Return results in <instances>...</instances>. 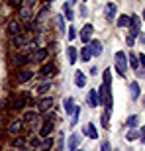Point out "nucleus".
I'll return each instance as SVG.
<instances>
[{"mask_svg": "<svg viewBox=\"0 0 145 151\" xmlns=\"http://www.w3.org/2000/svg\"><path fill=\"white\" fill-rule=\"evenodd\" d=\"M34 77V73L29 71V69H18V75H16V83L18 84H24V83H28L29 78Z\"/></svg>", "mask_w": 145, "mask_h": 151, "instance_id": "obj_5", "label": "nucleus"}, {"mask_svg": "<svg viewBox=\"0 0 145 151\" xmlns=\"http://www.w3.org/2000/svg\"><path fill=\"white\" fill-rule=\"evenodd\" d=\"M78 143H80V135H78V134H72L71 137H69V151H77Z\"/></svg>", "mask_w": 145, "mask_h": 151, "instance_id": "obj_15", "label": "nucleus"}, {"mask_svg": "<svg viewBox=\"0 0 145 151\" xmlns=\"http://www.w3.org/2000/svg\"><path fill=\"white\" fill-rule=\"evenodd\" d=\"M8 4H10L12 8H18V10H20L24 6V0H8Z\"/></svg>", "mask_w": 145, "mask_h": 151, "instance_id": "obj_38", "label": "nucleus"}, {"mask_svg": "<svg viewBox=\"0 0 145 151\" xmlns=\"http://www.w3.org/2000/svg\"><path fill=\"white\" fill-rule=\"evenodd\" d=\"M129 22H131V16H126V14H122V16L118 18V26H120V28H128L129 26Z\"/></svg>", "mask_w": 145, "mask_h": 151, "instance_id": "obj_24", "label": "nucleus"}, {"mask_svg": "<svg viewBox=\"0 0 145 151\" xmlns=\"http://www.w3.org/2000/svg\"><path fill=\"white\" fill-rule=\"evenodd\" d=\"M12 147H16V149H24V147H28V141H26V137H16L14 143H12Z\"/></svg>", "mask_w": 145, "mask_h": 151, "instance_id": "obj_25", "label": "nucleus"}, {"mask_svg": "<svg viewBox=\"0 0 145 151\" xmlns=\"http://www.w3.org/2000/svg\"><path fill=\"white\" fill-rule=\"evenodd\" d=\"M63 12H65V18H67L69 22H72V18H75V14H72L71 2H65V4H63Z\"/></svg>", "mask_w": 145, "mask_h": 151, "instance_id": "obj_23", "label": "nucleus"}, {"mask_svg": "<svg viewBox=\"0 0 145 151\" xmlns=\"http://www.w3.org/2000/svg\"><path fill=\"white\" fill-rule=\"evenodd\" d=\"M100 151H112V145H110V141H102V145H100Z\"/></svg>", "mask_w": 145, "mask_h": 151, "instance_id": "obj_40", "label": "nucleus"}, {"mask_svg": "<svg viewBox=\"0 0 145 151\" xmlns=\"http://www.w3.org/2000/svg\"><path fill=\"white\" fill-rule=\"evenodd\" d=\"M6 32L10 35H18L20 34V22H10L8 26H6Z\"/></svg>", "mask_w": 145, "mask_h": 151, "instance_id": "obj_19", "label": "nucleus"}, {"mask_svg": "<svg viewBox=\"0 0 145 151\" xmlns=\"http://www.w3.org/2000/svg\"><path fill=\"white\" fill-rule=\"evenodd\" d=\"M49 88H51V83H43V84H39V86H37V92H39V94H45Z\"/></svg>", "mask_w": 145, "mask_h": 151, "instance_id": "obj_37", "label": "nucleus"}, {"mask_svg": "<svg viewBox=\"0 0 145 151\" xmlns=\"http://www.w3.org/2000/svg\"><path fill=\"white\" fill-rule=\"evenodd\" d=\"M100 122H102V126H104V128H108V124H110V110H106V108H104V114L100 116Z\"/></svg>", "mask_w": 145, "mask_h": 151, "instance_id": "obj_32", "label": "nucleus"}, {"mask_svg": "<svg viewBox=\"0 0 145 151\" xmlns=\"http://www.w3.org/2000/svg\"><path fill=\"white\" fill-rule=\"evenodd\" d=\"M137 57H139V65H141V71L145 73V53H139Z\"/></svg>", "mask_w": 145, "mask_h": 151, "instance_id": "obj_41", "label": "nucleus"}, {"mask_svg": "<svg viewBox=\"0 0 145 151\" xmlns=\"http://www.w3.org/2000/svg\"><path fill=\"white\" fill-rule=\"evenodd\" d=\"M77 53H78V51L75 49L72 45H69V47H67V57H69V63H71V65H75V63H77V59H78Z\"/></svg>", "mask_w": 145, "mask_h": 151, "instance_id": "obj_18", "label": "nucleus"}, {"mask_svg": "<svg viewBox=\"0 0 145 151\" xmlns=\"http://www.w3.org/2000/svg\"><path fill=\"white\" fill-rule=\"evenodd\" d=\"M14 45L16 47H24V45H28V43H32V37H29L28 34H18V35H14Z\"/></svg>", "mask_w": 145, "mask_h": 151, "instance_id": "obj_10", "label": "nucleus"}, {"mask_svg": "<svg viewBox=\"0 0 145 151\" xmlns=\"http://www.w3.org/2000/svg\"><path fill=\"white\" fill-rule=\"evenodd\" d=\"M92 32H94V28L90 26V24H86L83 29H80V34H78V39L80 41H84V43L88 45V41H90V35H92Z\"/></svg>", "mask_w": 145, "mask_h": 151, "instance_id": "obj_9", "label": "nucleus"}, {"mask_svg": "<svg viewBox=\"0 0 145 151\" xmlns=\"http://www.w3.org/2000/svg\"><path fill=\"white\" fill-rule=\"evenodd\" d=\"M75 102H72V98H65V110H67L69 116H72V110H75Z\"/></svg>", "mask_w": 145, "mask_h": 151, "instance_id": "obj_30", "label": "nucleus"}, {"mask_svg": "<svg viewBox=\"0 0 145 151\" xmlns=\"http://www.w3.org/2000/svg\"><path fill=\"white\" fill-rule=\"evenodd\" d=\"M116 12H118V6L114 4V2H108V4L104 6V14H106L108 22H114V20H116Z\"/></svg>", "mask_w": 145, "mask_h": 151, "instance_id": "obj_7", "label": "nucleus"}, {"mask_svg": "<svg viewBox=\"0 0 145 151\" xmlns=\"http://www.w3.org/2000/svg\"><path fill=\"white\" fill-rule=\"evenodd\" d=\"M90 51H92V55H100L102 53V43L98 41V39H90Z\"/></svg>", "mask_w": 145, "mask_h": 151, "instance_id": "obj_16", "label": "nucleus"}, {"mask_svg": "<svg viewBox=\"0 0 145 151\" xmlns=\"http://www.w3.org/2000/svg\"><path fill=\"white\" fill-rule=\"evenodd\" d=\"M57 28H59L61 34H65V18H63L61 14H57Z\"/></svg>", "mask_w": 145, "mask_h": 151, "instance_id": "obj_35", "label": "nucleus"}, {"mask_svg": "<svg viewBox=\"0 0 145 151\" xmlns=\"http://www.w3.org/2000/svg\"><path fill=\"white\" fill-rule=\"evenodd\" d=\"M53 128H55V122H53V120H45L43 126H41V129H39V137H49V134L53 132Z\"/></svg>", "mask_w": 145, "mask_h": 151, "instance_id": "obj_8", "label": "nucleus"}, {"mask_svg": "<svg viewBox=\"0 0 145 151\" xmlns=\"http://www.w3.org/2000/svg\"><path fill=\"white\" fill-rule=\"evenodd\" d=\"M83 132H84V134H86V135H88L90 139H96V137H98V132H96V128H94V124H92V122L84 124Z\"/></svg>", "mask_w": 145, "mask_h": 151, "instance_id": "obj_12", "label": "nucleus"}, {"mask_svg": "<svg viewBox=\"0 0 145 151\" xmlns=\"http://www.w3.org/2000/svg\"><path fill=\"white\" fill-rule=\"evenodd\" d=\"M114 61H116V71H118V75H120V77H123V75H126V71H128V55H126L123 51H118Z\"/></svg>", "mask_w": 145, "mask_h": 151, "instance_id": "obj_2", "label": "nucleus"}, {"mask_svg": "<svg viewBox=\"0 0 145 151\" xmlns=\"http://www.w3.org/2000/svg\"><path fill=\"white\" fill-rule=\"evenodd\" d=\"M129 94H131V98L134 100H137L139 98V94H141V86H139V83H129Z\"/></svg>", "mask_w": 145, "mask_h": 151, "instance_id": "obj_14", "label": "nucleus"}, {"mask_svg": "<svg viewBox=\"0 0 145 151\" xmlns=\"http://www.w3.org/2000/svg\"><path fill=\"white\" fill-rule=\"evenodd\" d=\"M51 147H53V139H51V137H45V139L41 141V151H49Z\"/></svg>", "mask_w": 145, "mask_h": 151, "instance_id": "obj_33", "label": "nucleus"}, {"mask_svg": "<svg viewBox=\"0 0 145 151\" xmlns=\"http://www.w3.org/2000/svg\"><path fill=\"white\" fill-rule=\"evenodd\" d=\"M75 84H77L78 88H83V86H86V77H84L80 71H77L75 73Z\"/></svg>", "mask_w": 145, "mask_h": 151, "instance_id": "obj_20", "label": "nucleus"}, {"mask_svg": "<svg viewBox=\"0 0 145 151\" xmlns=\"http://www.w3.org/2000/svg\"><path fill=\"white\" fill-rule=\"evenodd\" d=\"M53 104H55V100H53L51 96H43V98L37 102V110L41 114H45V112H49L51 108H53Z\"/></svg>", "mask_w": 145, "mask_h": 151, "instance_id": "obj_3", "label": "nucleus"}, {"mask_svg": "<svg viewBox=\"0 0 145 151\" xmlns=\"http://www.w3.org/2000/svg\"><path fill=\"white\" fill-rule=\"evenodd\" d=\"M78 114H80V108H75V110H72V116H71V126H75V124L78 122Z\"/></svg>", "mask_w": 145, "mask_h": 151, "instance_id": "obj_36", "label": "nucleus"}, {"mask_svg": "<svg viewBox=\"0 0 145 151\" xmlns=\"http://www.w3.org/2000/svg\"><path fill=\"white\" fill-rule=\"evenodd\" d=\"M137 137H139V132H137L135 128H131L128 134H126V139L128 141H134V139H137Z\"/></svg>", "mask_w": 145, "mask_h": 151, "instance_id": "obj_31", "label": "nucleus"}, {"mask_svg": "<svg viewBox=\"0 0 145 151\" xmlns=\"http://www.w3.org/2000/svg\"><path fill=\"white\" fill-rule=\"evenodd\" d=\"M143 100H145V98H143ZM143 104H145V102H143Z\"/></svg>", "mask_w": 145, "mask_h": 151, "instance_id": "obj_47", "label": "nucleus"}, {"mask_svg": "<svg viewBox=\"0 0 145 151\" xmlns=\"http://www.w3.org/2000/svg\"><path fill=\"white\" fill-rule=\"evenodd\" d=\"M29 59H32V57H29L28 53H16V57L12 59V65L18 67V69H22V67H26V65L29 63Z\"/></svg>", "mask_w": 145, "mask_h": 151, "instance_id": "obj_4", "label": "nucleus"}, {"mask_svg": "<svg viewBox=\"0 0 145 151\" xmlns=\"http://www.w3.org/2000/svg\"><path fill=\"white\" fill-rule=\"evenodd\" d=\"M53 73H55V65H53V63H47V65H43V67L39 69V75H43V77L53 75Z\"/></svg>", "mask_w": 145, "mask_h": 151, "instance_id": "obj_21", "label": "nucleus"}, {"mask_svg": "<svg viewBox=\"0 0 145 151\" xmlns=\"http://www.w3.org/2000/svg\"><path fill=\"white\" fill-rule=\"evenodd\" d=\"M24 128H26V124H24V120H14V122H10V126H8V132L14 135L22 134Z\"/></svg>", "mask_w": 145, "mask_h": 151, "instance_id": "obj_6", "label": "nucleus"}, {"mask_svg": "<svg viewBox=\"0 0 145 151\" xmlns=\"http://www.w3.org/2000/svg\"><path fill=\"white\" fill-rule=\"evenodd\" d=\"M126 43H128L129 47H131V45L135 43V37H134V35H128V39H126Z\"/></svg>", "mask_w": 145, "mask_h": 151, "instance_id": "obj_42", "label": "nucleus"}, {"mask_svg": "<svg viewBox=\"0 0 145 151\" xmlns=\"http://www.w3.org/2000/svg\"><path fill=\"white\" fill-rule=\"evenodd\" d=\"M47 2H51V0H47Z\"/></svg>", "mask_w": 145, "mask_h": 151, "instance_id": "obj_46", "label": "nucleus"}, {"mask_svg": "<svg viewBox=\"0 0 145 151\" xmlns=\"http://www.w3.org/2000/svg\"><path fill=\"white\" fill-rule=\"evenodd\" d=\"M71 2H72V4H75V2H77V0H71Z\"/></svg>", "mask_w": 145, "mask_h": 151, "instance_id": "obj_45", "label": "nucleus"}, {"mask_svg": "<svg viewBox=\"0 0 145 151\" xmlns=\"http://www.w3.org/2000/svg\"><path fill=\"white\" fill-rule=\"evenodd\" d=\"M128 61H129V65H131V67H134V69H139V57L135 55V53H129Z\"/></svg>", "mask_w": 145, "mask_h": 151, "instance_id": "obj_29", "label": "nucleus"}, {"mask_svg": "<svg viewBox=\"0 0 145 151\" xmlns=\"http://www.w3.org/2000/svg\"><path fill=\"white\" fill-rule=\"evenodd\" d=\"M143 20H145V10H143Z\"/></svg>", "mask_w": 145, "mask_h": 151, "instance_id": "obj_44", "label": "nucleus"}, {"mask_svg": "<svg viewBox=\"0 0 145 151\" xmlns=\"http://www.w3.org/2000/svg\"><path fill=\"white\" fill-rule=\"evenodd\" d=\"M26 104H28V98L26 96H18L16 100L12 102V108L14 110H22V108H26Z\"/></svg>", "mask_w": 145, "mask_h": 151, "instance_id": "obj_17", "label": "nucleus"}, {"mask_svg": "<svg viewBox=\"0 0 145 151\" xmlns=\"http://www.w3.org/2000/svg\"><path fill=\"white\" fill-rule=\"evenodd\" d=\"M129 28H131V34L129 35H137L139 34V28H141V20H139V16H131V22H129Z\"/></svg>", "mask_w": 145, "mask_h": 151, "instance_id": "obj_11", "label": "nucleus"}, {"mask_svg": "<svg viewBox=\"0 0 145 151\" xmlns=\"http://www.w3.org/2000/svg\"><path fill=\"white\" fill-rule=\"evenodd\" d=\"M77 151H80V149H77Z\"/></svg>", "mask_w": 145, "mask_h": 151, "instance_id": "obj_48", "label": "nucleus"}, {"mask_svg": "<svg viewBox=\"0 0 145 151\" xmlns=\"http://www.w3.org/2000/svg\"><path fill=\"white\" fill-rule=\"evenodd\" d=\"M20 18H22V20H29V18H32L29 6H22V8H20Z\"/></svg>", "mask_w": 145, "mask_h": 151, "instance_id": "obj_27", "label": "nucleus"}, {"mask_svg": "<svg viewBox=\"0 0 145 151\" xmlns=\"http://www.w3.org/2000/svg\"><path fill=\"white\" fill-rule=\"evenodd\" d=\"M90 57H92V51H90L88 45H84L83 49H80V59H83V61H88Z\"/></svg>", "mask_w": 145, "mask_h": 151, "instance_id": "obj_26", "label": "nucleus"}, {"mask_svg": "<svg viewBox=\"0 0 145 151\" xmlns=\"http://www.w3.org/2000/svg\"><path fill=\"white\" fill-rule=\"evenodd\" d=\"M139 139H141V143H145V126L141 128V132H139Z\"/></svg>", "mask_w": 145, "mask_h": 151, "instance_id": "obj_43", "label": "nucleus"}, {"mask_svg": "<svg viewBox=\"0 0 145 151\" xmlns=\"http://www.w3.org/2000/svg\"><path fill=\"white\" fill-rule=\"evenodd\" d=\"M98 100L106 110H112V102H114V98H112V75L108 69L104 71V81H102L100 90H98Z\"/></svg>", "mask_w": 145, "mask_h": 151, "instance_id": "obj_1", "label": "nucleus"}, {"mask_svg": "<svg viewBox=\"0 0 145 151\" xmlns=\"http://www.w3.org/2000/svg\"><path fill=\"white\" fill-rule=\"evenodd\" d=\"M47 55H49V51L45 49V47H41V49L35 51V57H34V59H35L37 63H41V61H45V59H47Z\"/></svg>", "mask_w": 145, "mask_h": 151, "instance_id": "obj_22", "label": "nucleus"}, {"mask_svg": "<svg viewBox=\"0 0 145 151\" xmlns=\"http://www.w3.org/2000/svg\"><path fill=\"white\" fill-rule=\"evenodd\" d=\"M67 35H69V39H71V41H72V39H77V37H78V34H77V29L72 28V26H71V28H69Z\"/></svg>", "mask_w": 145, "mask_h": 151, "instance_id": "obj_39", "label": "nucleus"}, {"mask_svg": "<svg viewBox=\"0 0 145 151\" xmlns=\"http://www.w3.org/2000/svg\"><path fill=\"white\" fill-rule=\"evenodd\" d=\"M35 120H37V114H35V112H32V110L24 114V124H26V122H28V124H34Z\"/></svg>", "mask_w": 145, "mask_h": 151, "instance_id": "obj_28", "label": "nucleus"}, {"mask_svg": "<svg viewBox=\"0 0 145 151\" xmlns=\"http://www.w3.org/2000/svg\"><path fill=\"white\" fill-rule=\"evenodd\" d=\"M126 124H128L129 128H137V124H139V116H135V114H134V116H129Z\"/></svg>", "mask_w": 145, "mask_h": 151, "instance_id": "obj_34", "label": "nucleus"}, {"mask_svg": "<svg viewBox=\"0 0 145 151\" xmlns=\"http://www.w3.org/2000/svg\"><path fill=\"white\" fill-rule=\"evenodd\" d=\"M86 102H88V106H90V108H96L98 104H100V100H98V92H96V90H88Z\"/></svg>", "mask_w": 145, "mask_h": 151, "instance_id": "obj_13", "label": "nucleus"}]
</instances>
